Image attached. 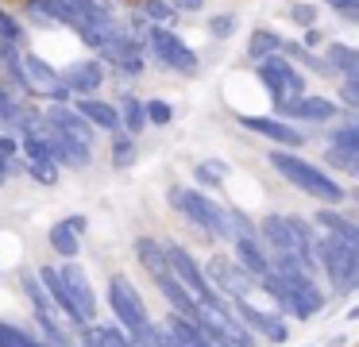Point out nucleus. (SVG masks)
<instances>
[{
    "instance_id": "14",
    "label": "nucleus",
    "mask_w": 359,
    "mask_h": 347,
    "mask_svg": "<svg viewBox=\"0 0 359 347\" xmlns=\"http://www.w3.org/2000/svg\"><path fill=\"white\" fill-rule=\"evenodd\" d=\"M101 81H104V69H101V62H93V58H86V62H74V66H66L62 69V89L66 93H93V89H101Z\"/></svg>"
},
{
    "instance_id": "27",
    "label": "nucleus",
    "mask_w": 359,
    "mask_h": 347,
    "mask_svg": "<svg viewBox=\"0 0 359 347\" xmlns=\"http://www.w3.org/2000/svg\"><path fill=\"white\" fill-rule=\"evenodd\" d=\"M194 177L201 185H220L228 177V166L220 158H209V162H197V170H194Z\"/></svg>"
},
{
    "instance_id": "12",
    "label": "nucleus",
    "mask_w": 359,
    "mask_h": 347,
    "mask_svg": "<svg viewBox=\"0 0 359 347\" xmlns=\"http://www.w3.org/2000/svg\"><path fill=\"white\" fill-rule=\"evenodd\" d=\"M81 236H86V216H66V220H58L55 228L47 231V243H50V251L74 259L78 247H81Z\"/></svg>"
},
{
    "instance_id": "1",
    "label": "nucleus",
    "mask_w": 359,
    "mask_h": 347,
    "mask_svg": "<svg viewBox=\"0 0 359 347\" xmlns=\"http://www.w3.org/2000/svg\"><path fill=\"white\" fill-rule=\"evenodd\" d=\"M271 166L278 170V174L286 177L290 185H297V189H305L309 197H317V200H328V205H340V200H344V185H340V182H332V177H328L325 170H317L313 162L297 158V154L274 151V154H271Z\"/></svg>"
},
{
    "instance_id": "6",
    "label": "nucleus",
    "mask_w": 359,
    "mask_h": 347,
    "mask_svg": "<svg viewBox=\"0 0 359 347\" xmlns=\"http://www.w3.org/2000/svg\"><path fill=\"white\" fill-rule=\"evenodd\" d=\"M109 301H112V313H116V320L124 324L128 332H140L147 320V308H143L140 293H135V285L128 282L124 274H112L109 278Z\"/></svg>"
},
{
    "instance_id": "26",
    "label": "nucleus",
    "mask_w": 359,
    "mask_h": 347,
    "mask_svg": "<svg viewBox=\"0 0 359 347\" xmlns=\"http://www.w3.org/2000/svg\"><path fill=\"white\" fill-rule=\"evenodd\" d=\"M282 50V39L278 35H274V31H263V27H259V31H251V43H248V54H251V58H266V54H278Z\"/></svg>"
},
{
    "instance_id": "2",
    "label": "nucleus",
    "mask_w": 359,
    "mask_h": 347,
    "mask_svg": "<svg viewBox=\"0 0 359 347\" xmlns=\"http://www.w3.org/2000/svg\"><path fill=\"white\" fill-rule=\"evenodd\" d=\"M313 251L320 259V270L328 274V282L336 285L340 293H351L359 282V247L355 243H344L336 236H325L317 239L313 236Z\"/></svg>"
},
{
    "instance_id": "3",
    "label": "nucleus",
    "mask_w": 359,
    "mask_h": 347,
    "mask_svg": "<svg viewBox=\"0 0 359 347\" xmlns=\"http://www.w3.org/2000/svg\"><path fill=\"white\" fill-rule=\"evenodd\" d=\"M166 200H170L186 220H194L197 228H205L212 239H232V220H228V212L217 205V200L205 197V193H197V189H170V193H166Z\"/></svg>"
},
{
    "instance_id": "38",
    "label": "nucleus",
    "mask_w": 359,
    "mask_h": 347,
    "mask_svg": "<svg viewBox=\"0 0 359 347\" xmlns=\"http://www.w3.org/2000/svg\"><path fill=\"white\" fill-rule=\"evenodd\" d=\"M344 104H348L351 112L359 108V81L355 77H344Z\"/></svg>"
},
{
    "instance_id": "7",
    "label": "nucleus",
    "mask_w": 359,
    "mask_h": 347,
    "mask_svg": "<svg viewBox=\"0 0 359 347\" xmlns=\"http://www.w3.org/2000/svg\"><path fill=\"white\" fill-rule=\"evenodd\" d=\"M147 46L158 54V62L170 69H182V74H194L197 69V54L174 35L170 27H147Z\"/></svg>"
},
{
    "instance_id": "17",
    "label": "nucleus",
    "mask_w": 359,
    "mask_h": 347,
    "mask_svg": "<svg viewBox=\"0 0 359 347\" xmlns=\"http://www.w3.org/2000/svg\"><path fill=\"white\" fill-rule=\"evenodd\" d=\"M328 162H336V166H344V170H355V162H359V128L355 123H348V128H340L332 135V143H328Z\"/></svg>"
},
{
    "instance_id": "41",
    "label": "nucleus",
    "mask_w": 359,
    "mask_h": 347,
    "mask_svg": "<svg viewBox=\"0 0 359 347\" xmlns=\"http://www.w3.org/2000/svg\"><path fill=\"white\" fill-rule=\"evenodd\" d=\"M205 0H170V8H178V12H197Z\"/></svg>"
},
{
    "instance_id": "21",
    "label": "nucleus",
    "mask_w": 359,
    "mask_h": 347,
    "mask_svg": "<svg viewBox=\"0 0 359 347\" xmlns=\"http://www.w3.org/2000/svg\"><path fill=\"white\" fill-rule=\"evenodd\" d=\"M78 116H86L93 128H109V131L120 128V112L112 104H104V100H81L78 97Z\"/></svg>"
},
{
    "instance_id": "4",
    "label": "nucleus",
    "mask_w": 359,
    "mask_h": 347,
    "mask_svg": "<svg viewBox=\"0 0 359 347\" xmlns=\"http://www.w3.org/2000/svg\"><path fill=\"white\" fill-rule=\"evenodd\" d=\"M263 231H266V243L274 247L278 254H297V259H313V231L305 220L297 216H263Z\"/></svg>"
},
{
    "instance_id": "33",
    "label": "nucleus",
    "mask_w": 359,
    "mask_h": 347,
    "mask_svg": "<svg viewBox=\"0 0 359 347\" xmlns=\"http://www.w3.org/2000/svg\"><path fill=\"white\" fill-rule=\"evenodd\" d=\"M24 108H20L16 104V100H12L8 97V93H4V85H0V120H8V123H20V120H24Z\"/></svg>"
},
{
    "instance_id": "18",
    "label": "nucleus",
    "mask_w": 359,
    "mask_h": 347,
    "mask_svg": "<svg viewBox=\"0 0 359 347\" xmlns=\"http://www.w3.org/2000/svg\"><path fill=\"white\" fill-rule=\"evenodd\" d=\"M232 243H236V259H240V266L248 270V274H266V254H263V247H259V239L255 236H248V231H232Z\"/></svg>"
},
{
    "instance_id": "31",
    "label": "nucleus",
    "mask_w": 359,
    "mask_h": 347,
    "mask_svg": "<svg viewBox=\"0 0 359 347\" xmlns=\"http://www.w3.org/2000/svg\"><path fill=\"white\" fill-rule=\"evenodd\" d=\"M112 162H116V166H132L135 162V143L128 135L112 139Z\"/></svg>"
},
{
    "instance_id": "16",
    "label": "nucleus",
    "mask_w": 359,
    "mask_h": 347,
    "mask_svg": "<svg viewBox=\"0 0 359 347\" xmlns=\"http://www.w3.org/2000/svg\"><path fill=\"white\" fill-rule=\"evenodd\" d=\"M240 123L248 131H259V135H266V139H274V143H282V147H302L305 143V135L297 128H290V123H282V120H263V116H240Z\"/></svg>"
},
{
    "instance_id": "32",
    "label": "nucleus",
    "mask_w": 359,
    "mask_h": 347,
    "mask_svg": "<svg viewBox=\"0 0 359 347\" xmlns=\"http://www.w3.org/2000/svg\"><path fill=\"white\" fill-rule=\"evenodd\" d=\"M27 170H32L43 185H55L58 182V166H55V162H47V158H32V162H27Z\"/></svg>"
},
{
    "instance_id": "35",
    "label": "nucleus",
    "mask_w": 359,
    "mask_h": 347,
    "mask_svg": "<svg viewBox=\"0 0 359 347\" xmlns=\"http://www.w3.org/2000/svg\"><path fill=\"white\" fill-rule=\"evenodd\" d=\"M0 39H4V43H20V39H24V27H20L4 8H0Z\"/></svg>"
},
{
    "instance_id": "23",
    "label": "nucleus",
    "mask_w": 359,
    "mask_h": 347,
    "mask_svg": "<svg viewBox=\"0 0 359 347\" xmlns=\"http://www.w3.org/2000/svg\"><path fill=\"white\" fill-rule=\"evenodd\" d=\"M328 58H325V66L328 69H340L344 77H355L359 74V54L351 50V46H344V43H328Z\"/></svg>"
},
{
    "instance_id": "25",
    "label": "nucleus",
    "mask_w": 359,
    "mask_h": 347,
    "mask_svg": "<svg viewBox=\"0 0 359 347\" xmlns=\"http://www.w3.org/2000/svg\"><path fill=\"white\" fill-rule=\"evenodd\" d=\"M0 74H4V81H8L12 89H24V74H20V54L12 50V43H4V39H0Z\"/></svg>"
},
{
    "instance_id": "24",
    "label": "nucleus",
    "mask_w": 359,
    "mask_h": 347,
    "mask_svg": "<svg viewBox=\"0 0 359 347\" xmlns=\"http://www.w3.org/2000/svg\"><path fill=\"white\" fill-rule=\"evenodd\" d=\"M39 282L47 285V293L55 297V305L78 320V313H74V301H70V293H66V285H62V278H58V270H55V266H43V270H39Z\"/></svg>"
},
{
    "instance_id": "9",
    "label": "nucleus",
    "mask_w": 359,
    "mask_h": 347,
    "mask_svg": "<svg viewBox=\"0 0 359 347\" xmlns=\"http://www.w3.org/2000/svg\"><path fill=\"white\" fill-rule=\"evenodd\" d=\"M58 278H62L66 293H70V301H74L78 324H89V320H93V313H97V297H93V285H89V278L81 274V266H74V262L58 266Z\"/></svg>"
},
{
    "instance_id": "29",
    "label": "nucleus",
    "mask_w": 359,
    "mask_h": 347,
    "mask_svg": "<svg viewBox=\"0 0 359 347\" xmlns=\"http://www.w3.org/2000/svg\"><path fill=\"white\" fill-rule=\"evenodd\" d=\"M89 347H135L112 328H89Z\"/></svg>"
},
{
    "instance_id": "42",
    "label": "nucleus",
    "mask_w": 359,
    "mask_h": 347,
    "mask_svg": "<svg viewBox=\"0 0 359 347\" xmlns=\"http://www.w3.org/2000/svg\"><path fill=\"white\" fill-rule=\"evenodd\" d=\"M4 177H8V162H4V154H0V185H4Z\"/></svg>"
},
{
    "instance_id": "39",
    "label": "nucleus",
    "mask_w": 359,
    "mask_h": 347,
    "mask_svg": "<svg viewBox=\"0 0 359 347\" xmlns=\"http://www.w3.org/2000/svg\"><path fill=\"white\" fill-rule=\"evenodd\" d=\"M209 31L217 39H224V35H232V31H236V20H232V15H217V20L209 23Z\"/></svg>"
},
{
    "instance_id": "13",
    "label": "nucleus",
    "mask_w": 359,
    "mask_h": 347,
    "mask_svg": "<svg viewBox=\"0 0 359 347\" xmlns=\"http://www.w3.org/2000/svg\"><path fill=\"white\" fill-rule=\"evenodd\" d=\"M158 332H163V347H212L201 324L186 320V316H170Z\"/></svg>"
},
{
    "instance_id": "34",
    "label": "nucleus",
    "mask_w": 359,
    "mask_h": 347,
    "mask_svg": "<svg viewBox=\"0 0 359 347\" xmlns=\"http://www.w3.org/2000/svg\"><path fill=\"white\" fill-rule=\"evenodd\" d=\"M143 116H147L151 123H170L174 120V112H170L166 100H147V104H143Z\"/></svg>"
},
{
    "instance_id": "20",
    "label": "nucleus",
    "mask_w": 359,
    "mask_h": 347,
    "mask_svg": "<svg viewBox=\"0 0 359 347\" xmlns=\"http://www.w3.org/2000/svg\"><path fill=\"white\" fill-rule=\"evenodd\" d=\"M135 254H140V262L147 266V274L151 278H163V274H170V262H166V247H158L155 239H135Z\"/></svg>"
},
{
    "instance_id": "28",
    "label": "nucleus",
    "mask_w": 359,
    "mask_h": 347,
    "mask_svg": "<svg viewBox=\"0 0 359 347\" xmlns=\"http://www.w3.org/2000/svg\"><path fill=\"white\" fill-rule=\"evenodd\" d=\"M0 347H43V343H39V339H32L24 328H16V324L0 320Z\"/></svg>"
},
{
    "instance_id": "22",
    "label": "nucleus",
    "mask_w": 359,
    "mask_h": 347,
    "mask_svg": "<svg viewBox=\"0 0 359 347\" xmlns=\"http://www.w3.org/2000/svg\"><path fill=\"white\" fill-rule=\"evenodd\" d=\"M317 224L328 231V236H336V239H344V243H355V247H359V228L348 220V216L332 212V208H320V212H317Z\"/></svg>"
},
{
    "instance_id": "36",
    "label": "nucleus",
    "mask_w": 359,
    "mask_h": 347,
    "mask_svg": "<svg viewBox=\"0 0 359 347\" xmlns=\"http://www.w3.org/2000/svg\"><path fill=\"white\" fill-rule=\"evenodd\" d=\"M143 12H147L155 23H163V20H170V15H174V8L163 4V0H143Z\"/></svg>"
},
{
    "instance_id": "5",
    "label": "nucleus",
    "mask_w": 359,
    "mask_h": 347,
    "mask_svg": "<svg viewBox=\"0 0 359 347\" xmlns=\"http://www.w3.org/2000/svg\"><path fill=\"white\" fill-rule=\"evenodd\" d=\"M259 81L266 85V93L274 97V104H278V108L290 104L294 97H302V89H305V77L297 74L286 58H278V54L259 58Z\"/></svg>"
},
{
    "instance_id": "15",
    "label": "nucleus",
    "mask_w": 359,
    "mask_h": 347,
    "mask_svg": "<svg viewBox=\"0 0 359 347\" xmlns=\"http://www.w3.org/2000/svg\"><path fill=\"white\" fill-rule=\"evenodd\" d=\"M209 282H217L228 297H243V293L251 290V274L240 266V262H228V259H212Z\"/></svg>"
},
{
    "instance_id": "8",
    "label": "nucleus",
    "mask_w": 359,
    "mask_h": 347,
    "mask_svg": "<svg viewBox=\"0 0 359 347\" xmlns=\"http://www.w3.org/2000/svg\"><path fill=\"white\" fill-rule=\"evenodd\" d=\"M97 50H101V58L109 62L112 69H120V74H143V43L132 35H124L120 27L112 31Z\"/></svg>"
},
{
    "instance_id": "40",
    "label": "nucleus",
    "mask_w": 359,
    "mask_h": 347,
    "mask_svg": "<svg viewBox=\"0 0 359 347\" xmlns=\"http://www.w3.org/2000/svg\"><path fill=\"white\" fill-rule=\"evenodd\" d=\"M294 20L302 23V27H313V20H317V12H313V4H294Z\"/></svg>"
},
{
    "instance_id": "10",
    "label": "nucleus",
    "mask_w": 359,
    "mask_h": 347,
    "mask_svg": "<svg viewBox=\"0 0 359 347\" xmlns=\"http://www.w3.org/2000/svg\"><path fill=\"white\" fill-rule=\"evenodd\" d=\"M228 308H232V313H240L255 332H263V336L271 339V343H286V336H290L286 324H282L278 316H271V313H263V308H255L248 297H232V301H228Z\"/></svg>"
},
{
    "instance_id": "19",
    "label": "nucleus",
    "mask_w": 359,
    "mask_h": 347,
    "mask_svg": "<svg viewBox=\"0 0 359 347\" xmlns=\"http://www.w3.org/2000/svg\"><path fill=\"white\" fill-rule=\"evenodd\" d=\"M286 116H302V120H313V123H325L336 116V104L328 97H294L290 104H282Z\"/></svg>"
},
{
    "instance_id": "11",
    "label": "nucleus",
    "mask_w": 359,
    "mask_h": 347,
    "mask_svg": "<svg viewBox=\"0 0 359 347\" xmlns=\"http://www.w3.org/2000/svg\"><path fill=\"white\" fill-rule=\"evenodd\" d=\"M47 120L55 123L58 131H62L66 139H70L74 147H93V123L86 120V116H78V112H70V108H62V104H50V112H47Z\"/></svg>"
},
{
    "instance_id": "37",
    "label": "nucleus",
    "mask_w": 359,
    "mask_h": 347,
    "mask_svg": "<svg viewBox=\"0 0 359 347\" xmlns=\"http://www.w3.org/2000/svg\"><path fill=\"white\" fill-rule=\"evenodd\" d=\"M328 4H332L336 12L344 15V20H351V23L359 20V0H328Z\"/></svg>"
},
{
    "instance_id": "30",
    "label": "nucleus",
    "mask_w": 359,
    "mask_h": 347,
    "mask_svg": "<svg viewBox=\"0 0 359 347\" xmlns=\"http://www.w3.org/2000/svg\"><path fill=\"white\" fill-rule=\"evenodd\" d=\"M120 123H128L132 131H143L147 116H143V104H140L135 97H124V116H120Z\"/></svg>"
}]
</instances>
